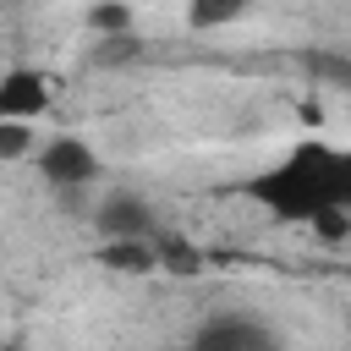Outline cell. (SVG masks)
<instances>
[{
  "label": "cell",
  "mask_w": 351,
  "mask_h": 351,
  "mask_svg": "<svg viewBox=\"0 0 351 351\" xmlns=\"http://www.w3.org/2000/svg\"><path fill=\"white\" fill-rule=\"evenodd\" d=\"M252 197L274 219H291V225H313L329 208L351 214V154L329 143H302L252 181Z\"/></svg>",
  "instance_id": "6da1fadb"
},
{
  "label": "cell",
  "mask_w": 351,
  "mask_h": 351,
  "mask_svg": "<svg viewBox=\"0 0 351 351\" xmlns=\"http://www.w3.org/2000/svg\"><path fill=\"white\" fill-rule=\"evenodd\" d=\"M38 176L55 186V192H88L93 176H99V154L82 143V137H49L38 148Z\"/></svg>",
  "instance_id": "7a4b0ae2"
},
{
  "label": "cell",
  "mask_w": 351,
  "mask_h": 351,
  "mask_svg": "<svg viewBox=\"0 0 351 351\" xmlns=\"http://www.w3.org/2000/svg\"><path fill=\"white\" fill-rule=\"evenodd\" d=\"M192 351H285V346H280L274 329H263L258 318L219 313V318H208V324L192 335Z\"/></svg>",
  "instance_id": "3957f363"
},
{
  "label": "cell",
  "mask_w": 351,
  "mask_h": 351,
  "mask_svg": "<svg viewBox=\"0 0 351 351\" xmlns=\"http://www.w3.org/2000/svg\"><path fill=\"white\" fill-rule=\"evenodd\" d=\"M93 230H99L104 241H143V236H154L159 225H154V208H148L137 192H110V197L93 208Z\"/></svg>",
  "instance_id": "277c9868"
},
{
  "label": "cell",
  "mask_w": 351,
  "mask_h": 351,
  "mask_svg": "<svg viewBox=\"0 0 351 351\" xmlns=\"http://www.w3.org/2000/svg\"><path fill=\"white\" fill-rule=\"evenodd\" d=\"M49 99H55V88L44 71H33V66L0 71V121H33L49 110Z\"/></svg>",
  "instance_id": "5b68a950"
},
{
  "label": "cell",
  "mask_w": 351,
  "mask_h": 351,
  "mask_svg": "<svg viewBox=\"0 0 351 351\" xmlns=\"http://www.w3.org/2000/svg\"><path fill=\"white\" fill-rule=\"evenodd\" d=\"M99 263L115 269V274H148V269H159L154 236H143V241H104V247H99Z\"/></svg>",
  "instance_id": "8992f818"
},
{
  "label": "cell",
  "mask_w": 351,
  "mask_h": 351,
  "mask_svg": "<svg viewBox=\"0 0 351 351\" xmlns=\"http://www.w3.org/2000/svg\"><path fill=\"white\" fill-rule=\"evenodd\" d=\"M252 0H186V27L192 33H214V27H230L236 16H247Z\"/></svg>",
  "instance_id": "52a82bcc"
},
{
  "label": "cell",
  "mask_w": 351,
  "mask_h": 351,
  "mask_svg": "<svg viewBox=\"0 0 351 351\" xmlns=\"http://www.w3.org/2000/svg\"><path fill=\"white\" fill-rule=\"evenodd\" d=\"M88 27H93L99 38H121V33H132V5L93 0V5H88Z\"/></svg>",
  "instance_id": "ba28073f"
},
{
  "label": "cell",
  "mask_w": 351,
  "mask_h": 351,
  "mask_svg": "<svg viewBox=\"0 0 351 351\" xmlns=\"http://www.w3.org/2000/svg\"><path fill=\"white\" fill-rule=\"evenodd\" d=\"M38 154V137H33V121H0V159H27Z\"/></svg>",
  "instance_id": "9c48e42d"
},
{
  "label": "cell",
  "mask_w": 351,
  "mask_h": 351,
  "mask_svg": "<svg viewBox=\"0 0 351 351\" xmlns=\"http://www.w3.org/2000/svg\"><path fill=\"white\" fill-rule=\"evenodd\" d=\"M132 55H137V38H132V33H121V38H104V44L93 49V60H99V66H121V60H132Z\"/></svg>",
  "instance_id": "30bf717a"
},
{
  "label": "cell",
  "mask_w": 351,
  "mask_h": 351,
  "mask_svg": "<svg viewBox=\"0 0 351 351\" xmlns=\"http://www.w3.org/2000/svg\"><path fill=\"white\" fill-rule=\"evenodd\" d=\"M115 5H137V0H115Z\"/></svg>",
  "instance_id": "8fae6325"
}]
</instances>
